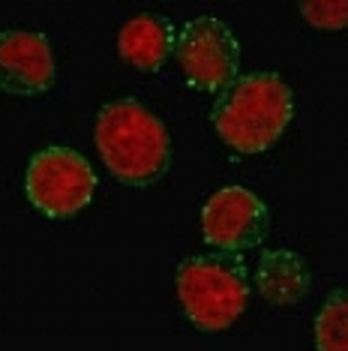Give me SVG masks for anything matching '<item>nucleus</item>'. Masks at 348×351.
<instances>
[{
    "mask_svg": "<svg viewBox=\"0 0 348 351\" xmlns=\"http://www.w3.org/2000/svg\"><path fill=\"white\" fill-rule=\"evenodd\" d=\"M93 141L105 169L126 186H150L171 165L169 130L138 99L105 102L97 114Z\"/></svg>",
    "mask_w": 348,
    "mask_h": 351,
    "instance_id": "1",
    "label": "nucleus"
},
{
    "mask_svg": "<svg viewBox=\"0 0 348 351\" xmlns=\"http://www.w3.org/2000/svg\"><path fill=\"white\" fill-rule=\"evenodd\" d=\"M295 117V93L276 73L237 75L213 102L216 135L237 154H264Z\"/></svg>",
    "mask_w": 348,
    "mask_h": 351,
    "instance_id": "2",
    "label": "nucleus"
},
{
    "mask_svg": "<svg viewBox=\"0 0 348 351\" xmlns=\"http://www.w3.org/2000/svg\"><path fill=\"white\" fill-rule=\"evenodd\" d=\"M174 282L186 318L204 333L228 330L249 303V274L240 255H189L177 265Z\"/></svg>",
    "mask_w": 348,
    "mask_h": 351,
    "instance_id": "3",
    "label": "nucleus"
},
{
    "mask_svg": "<svg viewBox=\"0 0 348 351\" xmlns=\"http://www.w3.org/2000/svg\"><path fill=\"white\" fill-rule=\"evenodd\" d=\"M97 189L90 162L73 147L51 145L30 156L25 171L27 202L49 219H69L84 210Z\"/></svg>",
    "mask_w": 348,
    "mask_h": 351,
    "instance_id": "4",
    "label": "nucleus"
},
{
    "mask_svg": "<svg viewBox=\"0 0 348 351\" xmlns=\"http://www.w3.org/2000/svg\"><path fill=\"white\" fill-rule=\"evenodd\" d=\"M174 54L195 90L223 93L240 69V43L216 15H199L186 21L177 34Z\"/></svg>",
    "mask_w": 348,
    "mask_h": 351,
    "instance_id": "5",
    "label": "nucleus"
},
{
    "mask_svg": "<svg viewBox=\"0 0 348 351\" xmlns=\"http://www.w3.org/2000/svg\"><path fill=\"white\" fill-rule=\"evenodd\" d=\"M271 231V210L247 186L216 189L201 207V234L216 252L256 250Z\"/></svg>",
    "mask_w": 348,
    "mask_h": 351,
    "instance_id": "6",
    "label": "nucleus"
},
{
    "mask_svg": "<svg viewBox=\"0 0 348 351\" xmlns=\"http://www.w3.org/2000/svg\"><path fill=\"white\" fill-rule=\"evenodd\" d=\"M58 66L49 36L36 30H0V90L39 97L54 84Z\"/></svg>",
    "mask_w": 348,
    "mask_h": 351,
    "instance_id": "7",
    "label": "nucleus"
},
{
    "mask_svg": "<svg viewBox=\"0 0 348 351\" xmlns=\"http://www.w3.org/2000/svg\"><path fill=\"white\" fill-rule=\"evenodd\" d=\"M177 34H174V21L160 12H141L129 19L117 34V54L132 69L141 73H156L171 58Z\"/></svg>",
    "mask_w": 348,
    "mask_h": 351,
    "instance_id": "8",
    "label": "nucleus"
},
{
    "mask_svg": "<svg viewBox=\"0 0 348 351\" xmlns=\"http://www.w3.org/2000/svg\"><path fill=\"white\" fill-rule=\"evenodd\" d=\"M258 294L276 306H291L300 303L312 289V274L306 267L303 255L291 250H271L258 258L256 267Z\"/></svg>",
    "mask_w": 348,
    "mask_h": 351,
    "instance_id": "9",
    "label": "nucleus"
},
{
    "mask_svg": "<svg viewBox=\"0 0 348 351\" xmlns=\"http://www.w3.org/2000/svg\"><path fill=\"white\" fill-rule=\"evenodd\" d=\"M315 348L319 351H348V291H330L315 315Z\"/></svg>",
    "mask_w": 348,
    "mask_h": 351,
    "instance_id": "10",
    "label": "nucleus"
},
{
    "mask_svg": "<svg viewBox=\"0 0 348 351\" xmlns=\"http://www.w3.org/2000/svg\"><path fill=\"white\" fill-rule=\"evenodd\" d=\"M300 12L319 30H345L348 27V0H319L300 3Z\"/></svg>",
    "mask_w": 348,
    "mask_h": 351,
    "instance_id": "11",
    "label": "nucleus"
}]
</instances>
